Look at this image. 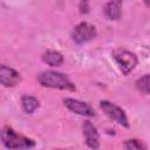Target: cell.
Segmentation results:
<instances>
[{
    "instance_id": "cell-3",
    "label": "cell",
    "mask_w": 150,
    "mask_h": 150,
    "mask_svg": "<svg viewBox=\"0 0 150 150\" xmlns=\"http://www.w3.org/2000/svg\"><path fill=\"white\" fill-rule=\"evenodd\" d=\"M112 57L124 75L131 73L137 64V56L124 48H116L112 50Z\"/></svg>"
},
{
    "instance_id": "cell-6",
    "label": "cell",
    "mask_w": 150,
    "mask_h": 150,
    "mask_svg": "<svg viewBox=\"0 0 150 150\" xmlns=\"http://www.w3.org/2000/svg\"><path fill=\"white\" fill-rule=\"evenodd\" d=\"M63 103L69 110H71L75 114L83 115V116H94L95 115L94 109L88 103H86L83 101L75 100V98H64Z\"/></svg>"
},
{
    "instance_id": "cell-4",
    "label": "cell",
    "mask_w": 150,
    "mask_h": 150,
    "mask_svg": "<svg viewBox=\"0 0 150 150\" xmlns=\"http://www.w3.org/2000/svg\"><path fill=\"white\" fill-rule=\"evenodd\" d=\"M96 35H97V32H96L95 26H93L88 22L79 23L73 30V40L77 45L86 43V42L90 41L91 39H94Z\"/></svg>"
},
{
    "instance_id": "cell-2",
    "label": "cell",
    "mask_w": 150,
    "mask_h": 150,
    "mask_svg": "<svg viewBox=\"0 0 150 150\" xmlns=\"http://www.w3.org/2000/svg\"><path fill=\"white\" fill-rule=\"evenodd\" d=\"M1 139H2V143L5 144V146L8 149H29L35 145V143L32 139H29L22 135H19L9 127L2 128Z\"/></svg>"
},
{
    "instance_id": "cell-5",
    "label": "cell",
    "mask_w": 150,
    "mask_h": 150,
    "mask_svg": "<svg viewBox=\"0 0 150 150\" xmlns=\"http://www.w3.org/2000/svg\"><path fill=\"white\" fill-rule=\"evenodd\" d=\"M100 107L111 120L116 121L118 124H121L124 128H129L128 117H127L125 112L123 111V109H121L118 105H116L109 101H101Z\"/></svg>"
},
{
    "instance_id": "cell-13",
    "label": "cell",
    "mask_w": 150,
    "mask_h": 150,
    "mask_svg": "<svg viewBox=\"0 0 150 150\" xmlns=\"http://www.w3.org/2000/svg\"><path fill=\"white\" fill-rule=\"evenodd\" d=\"M124 148L128 150H138V149H144L145 146L138 139H128L124 143Z\"/></svg>"
},
{
    "instance_id": "cell-1",
    "label": "cell",
    "mask_w": 150,
    "mask_h": 150,
    "mask_svg": "<svg viewBox=\"0 0 150 150\" xmlns=\"http://www.w3.org/2000/svg\"><path fill=\"white\" fill-rule=\"evenodd\" d=\"M38 81L42 87L62 89V90H75V86L62 73H57L53 70L42 71L38 76Z\"/></svg>"
},
{
    "instance_id": "cell-12",
    "label": "cell",
    "mask_w": 150,
    "mask_h": 150,
    "mask_svg": "<svg viewBox=\"0 0 150 150\" xmlns=\"http://www.w3.org/2000/svg\"><path fill=\"white\" fill-rule=\"evenodd\" d=\"M136 88L143 94H150V74L139 77L136 81Z\"/></svg>"
},
{
    "instance_id": "cell-9",
    "label": "cell",
    "mask_w": 150,
    "mask_h": 150,
    "mask_svg": "<svg viewBox=\"0 0 150 150\" xmlns=\"http://www.w3.org/2000/svg\"><path fill=\"white\" fill-rule=\"evenodd\" d=\"M122 13V0H110L104 6V14L109 20H118Z\"/></svg>"
},
{
    "instance_id": "cell-7",
    "label": "cell",
    "mask_w": 150,
    "mask_h": 150,
    "mask_svg": "<svg viewBox=\"0 0 150 150\" xmlns=\"http://www.w3.org/2000/svg\"><path fill=\"white\" fill-rule=\"evenodd\" d=\"M83 136L86 138V143L91 149H97L100 146V136L97 132V129L94 127V124L90 121H86L82 124Z\"/></svg>"
},
{
    "instance_id": "cell-14",
    "label": "cell",
    "mask_w": 150,
    "mask_h": 150,
    "mask_svg": "<svg viewBox=\"0 0 150 150\" xmlns=\"http://www.w3.org/2000/svg\"><path fill=\"white\" fill-rule=\"evenodd\" d=\"M144 2H145V5H146V6H149V7H150V0H144Z\"/></svg>"
},
{
    "instance_id": "cell-8",
    "label": "cell",
    "mask_w": 150,
    "mask_h": 150,
    "mask_svg": "<svg viewBox=\"0 0 150 150\" xmlns=\"http://www.w3.org/2000/svg\"><path fill=\"white\" fill-rule=\"evenodd\" d=\"M19 81H20V75L16 70L6 66L0 67V82L2 86L14 87L19 83Z\"/></svg>"
},
{
    "instance_id": "cell-10",
    "label": "cell",
    "mask_w": 150,
    "mask_h": 150,
    "mask_svg": "<svg viewBox=\"0 0 150 150\" xmlns=\"http://www.w3.org/2000/svg\"><path fill=\"white\" fill-rule=\"evenodd\" d=\"M42 60L45 63L52 66V67H59L62 64L63 62V56L55 50H47L43 55H42Z\"/></svg>"
},
{
    "instance_id": "cell-11",
    "label": "cell",
    "mask_w": 150,
    "mask_h": 150,
    "mask_svg": "<svg viewBox=\"0 0 150 150\" xmlns=\"http://www.w3.org/2000/svg\"><path fill=\"white\" fill-rule=\"evenodd\" d=\"M21 104H22V108L26 112L32 114L39 107V101L33 96H23L21 98Z\"/></svg>"
}]
</instances>
